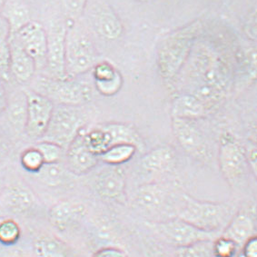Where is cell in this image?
<instances>
[{"label": "cell", "instance_id": "1", "mask_svg": "<svg viewBox=\"0 0 257 257\" xmlns=\"http://www.w3.org/2000/svg\"><path fill=\"white\" fill-rule=\"evenodd\" d=\"M183 69H186V93L209 110L219 104L228 90L232 71L228 59L218 49L196 41Z\"/></svg>", "mask_w": 257, "mask_h": 257}, {"label": "cell", "instance_id": "2", "mask_svg": "<svg viewBox=\"0 0 257 257\" xmlns=\"http://www.w3.org/2000/svg\"><path fill=\"white\" fill-rule=\"evenodd\" d=\"M202 31L203 23L195 19L163 38L157 49V67L164 81H176Z\"/></svg>", "mask_w": 257, "mask_h": 257}, {"label": "cell", "instance_id": "3", "mask_svg": "<svg viewBox=\"0 0 257 257\" xmlns=\"http://www.w3.org/2000/svg\"><path fill=\"white\" fill-rule=\"evenodd\" d=\"M234 214L233 206L229 204L197 200L183 194L176 217L206 232L221 233Z\"/></svg>", "mask_w": 257, "mask_h": 257}, {"label": "cell", "instance_id": "4", "mask_svg": "<svg viewBox=\"0 0 257 257\" xmlns=\"http://www.w3.org/2000/svg\"><path fill=\"white\" fill-rule=\"evenodd\" d=\"M98 63V54L92 39L75 21L67 22L66 39V76L76 78Z\"/></svg>", "mask_w": 257, "mask_h": 257}, {"label": "cell", "instance_id": "5", "mask_svg": "<svg viewBox=\"0 0 257 257\" xmlns=\"http://www.w3.org/2000/svg\"><path fill=\"white\" fill-rule=\"evenodd\" d=\"M32 80L31 89L48 97L54 105L82 106L90 102L93 96L90 85L75 78L57 79L47 75Z\"/></svg>", "mask_w": 257, "mask_h": 257}, {"label": "cell", "instance_id": "6", "mask_svg": "<svg viewBox=\"0 0 257 257\" xmlns=\"http://www.w3.org/2000/svg\"><path fill=\"white\" fill-rule=\"evenodd\" d=\"M86 123L87 115L82 106L55 105L48 127L40 140L57 144L67 149L85 128Z\"/></svg>", "mask_w": 257, "mask_h": 257}, {"label": "cell", "instance_id": "7", "mask_svg": "<svg viewBox=\"0 0 257 257\" xmlns=\"http://www.w3.org/2000/svg\"><path fill=\"white\" fill-rule=\"evenodd\" d=\"M148 225L164 242L177 248L201 241L214 240L221 234L201 230L179 217L160 222H151L148 223Z\"/></svg>", "mask_w": 257, "mask_h": 257}, {"label": "cell", "instance_id": "8", "mask_svg": "<svg viewBox=\"0 0 257 257\" xmlns=\"http://www.w3.org/2000/svg\"><path fill=\"white\" fill-rule=\"evenodd\" d=\"M219 167L224 179L233 188L241 187L246 181L250 168L246 151L228 135L221 139Z\"/></svg>", "mask_w": 257, "mask_h": 257}, {"label": "cell", "instance_id": "9", "mask_svg": "<svg viewBox=\"0 0 257 257\" xmlns=\"http://www.w3.org/2000/svg\"><path fill=\"white\" fill-rule=\"evenodd\" d=\"M27 101V120L25 132L29 138L40 140L46 132L55 105L48 97L27 88L23 90Z\"/></svg>", "mask_w": 257, "mask_h": 257}, {"label": "cell", "instance_id": "10", "mask_svg": "<svg viewBox=\"0 0 257 257\" xmlns=\"http://www.w3.org/2000/svg\"><path fill=\"white\" fill-rule=\"evenodd\" d=\"M85 12L95 33L107 41H114L122 36L124 26L114 9L105 1L87 3Z\"/></svg>", "mask_w": 257, "mask_h": 257}, {"label": "cell", "instance_id": "11", "mask_svg": "<svg viewBox=\"0 0 257 257\" xmlns=\"http://www.w3.org/2000/svg\"><path fill=\"white\" fill-rule=\"evenodd\" d=\"M67 22L56 20L50 24L47 30L48 50L47 64L48 76L64 79L66 76V39H67Z\"/></svg>", "mask_w": 257, "mask_h": 257}, {"label": "cell", "instance_id": "12", "mask_svg": "<svg viewBox=\"0 0 257 257\" xmlns=\"http://www.w3.org/2000/svg\"><path fill=\"white\" fill-rule=\"evenodd\" d=\"M172 128L177 142L186 153L203 162L209 161L208 145L195 120L172 117Z\"/></svg>", "mask_w": 257, "mask_h": 257}, {"label": "cell", "instance_id": "13", "mask_svg": "<svg viewBox=\"0 0 257 257\" xmlns=\"http://www.w3.org/2000/svg\"><path fill=\"white\" fill-rule=\"evenodd\" d=\"M106 166L95 176V192L103 199L124 204L126 202L125 172L121 166Z\"/></svg>", "mask_w": 257, "mask_h": 257}, {"label": "cell", "instance_id": "14", "mask_svg": "<svg viewBox=\"0 0 257 257\" xmlns=\"http://www.w3.org/2000/svg\"><path fill=\"white\" fill-rule=\"evenodd\" d=\"M14 36L19 39L25 51L35 61L37 70L46 68L48 37L43 25L31 20Z\"/></svg>", "mask_w": 257, "mask_h": 257}, {"label": "cell", "instance_id": "15", "mask_svg": "<svg viewBox=\"0 0 257 257\" xmlns=\"http://www.w3.org/2000/svg\"><path fill=\"white\" fill-rule=\"evenodd\" d=\"M82 130L68 148L66 149L65 158L67 169L73 175L81 176L92 171L99 161V157L87 148Z\"/></svg>", "mask_w": 257, "mask_h": 257}, {"label": "cell", "instance_id": "16", "mask_svg": "<svg viewBox=\"0 0 257 257\" xmlns=\"http://www.w3.org/2000/svg\"><path fill=\"white\" fill-rule=\"evenodd\" d=\"M10 74L19 84H26L32 81L37 71L33 59L25 51L14 35L10 37Z\"/></svg>", "mask_w": 257, "mask_h": 257}, {"label": "cell", "instance_id": "17", "mask_svg": "<svg viewBox=\"0 0 257 257\" xmlns=\"http://www.w3.org/2000/svg\"><path fill=\"white\" fill-rule=\"evenodd\" d=\"M86 213V206L81 203L61 201L50 208L48 220L52 226L59 232H65L79 223Z\"/></svg>", "mask_w": 257, "mask_h": 257}, {"label": "cell", "instance_id": "18", "mask_svg": "<svg viewBox=\"0 0 257 257\" xmlns=\"http://www.w3.org/2000/svg\"><path fill=\"white\" fill-rule=\"evenodd\" d=\"M175 149L170 146H160L147 153L140 160V166L149 175L160 176L171 172L176 166Z\"/></svg>", "mask_w": 257, "mask_h": 257}, {"label": "cell", "instance_id": "19", "mask_svg": "<svg viewBox=\"0 0 257 257\" xmlns=\"http://www.w3.org/2000/svg\"><path fill=\"white\" fill-rule=\"evenodd\" d=\"M167 186L160 183H148L138 188L135 203L138 208L148 213H156L162 209L168 199Z\"/></svg>", "mask_w": 257, "mask_h": 257}, {"label": "cell", "instance_id": "20", "mask_svg": "<svg viewBox=\"0 0 257 257\" xmlns=\"http://www.w3.org/2000/svg\"><path fill=\"white\" fill-rule=\"evenodd\" d=\"M221 235L233 240L239 247H242L248 239L256 235L255 219L252 214L245 211L236 212Z\"/></svg>", "mask_w": 257, "mask_h": 257}, {"label": "cell", "instance_id": "21", "mask_svg": "<svg viewBox=\"0 0 257 257\" xmlns=\"http://www.w3.org/2000/svg\"><path fill=\"white\" fill-rule=\"evenodd\" d=\"M92 70L95 88L101 95L111 96L119 92L123 86V76L111 63L98 62Z\"/></svg>", "mask_w": 257, "mask_h": 257}, {"label": "cell", "instance_id": "22", "mask_svg": "<svg viewBox=\"0 0 257 257\" xmlns=\"http://www.w3.org/2000/svg\"><path fill=\"white\" fill-rule=\"evenodd\" d=\"M0 17L9 25L10 35L18 33L32 20L31 10L25 0H5L0 10Z\"/></svg>", "mask_w": 257, "mask_h": 257}, {"label": "cell", "instance_id": "23", "mask_svg": "<svg viewBox=\"0 0 257 257\" xmlns=\"http://www.w3.org/2000/svg\"><path fill=\"white\" fill-rule=\"evenodd\" d=\"M209 112L197 97L186 92L176 95L172 102V117L195 120L204 117Z\"/></svg>", "mask_w": 257, "mask_h": 257}, {"label": "cell", "instance_id": "24", "mask_svg": "<svg viewBox=\"0 0 257 257\" xmlns=\"http://www.w3.org/2000/svg\"><path fill=\"white\" fill-rule=\"evenodd\" d=\"M7 206L16 214H26L36 205V196L29 186L16 184L6 191Z\"/></svg>", "mask_w": 257, "mask_h": 257}, {"label": "cell", "instance_id": "25", "mask_svg": "<svg viewBox=\"0 0 257 257\" xmlns=\"http://www.w3.org/2000/svg\"><path fill=\"white\" fill-rule=\"evenodd\" d=\"M102 126L109 135L112 146L128 143L133 144L138 149L143 148L142 138L132 125L124 123H107L102 124Z\"/></svg>", "mask_w": 257, "mask_h": 257}, {"label": "cell", "instance_id": "26", "mask_svg": "<svg viewBox=\"0 0 257 257\" xmlns=\"http://www.w3.org/2000/svg\"><path fill=\"white\" fill-rule=\"evenodd\" d=\"M36 257H68L69 248L66 243L52 235H41L34 242Z\"/></svg>", "mask_w": 257, "mask_h": 257}, {"label": "cell", "instance_id": "27", "mask_svg": "<svg viewBox=\"0 0 257 257\" xmlns=\"http://www.w3.org/2000/svg\"><path fill=\"white\" fill-rule=\"evenodd\" d=\"M38 179L50 187H58L67 184L70 175L67 167L63 166L61 162L45 163L41 169L36 174Z\"/></svg>", "mask_w": 257, "mask_h": 257}, {"label": "cell", "instance_id": "28", "mask_svg": "<svg viewBox=\"0 0 257 257\" xmlns=\"http://www.w3.org/2000/svg\"><path fill=\"white\" fill-rule=\"evenodd\" d=\"M138 148L133 144H116L99 156V160L108 166H122L133 158Z\"/></svg>", "mask_w": 257, "mask_h": 257}, {"label": "cell", "instance_id": "29", "mask_svg": "<svg viewBox=\"0 0 257 257\" xmlns=\"http://www.w3.org/2000/svg\"><path fill=\"white\" fill-rule=\"evenodd\" d=\"M10 31L9 25L0 17V79L11 81L10 74Z\"/></svg>", "mask_w": 257, "mask_h": 257}, {"label": "cell", "instance_id": "30", "mask_svg": "<svg viewBox=\"0 0 257 257\" xmlns=\"http://www.w3.org/2000/svg\"><path fill=\"white\" fill-rule=\"evenodd\" d=\"M83 137L87 148L96 156H100L112 146L109 135L100 125L95 126L88 131H83Z\"/></svg>", "mask_w": 257, "mask_h": 257}, {"label": "cell", "instance_id": "31", "mask_svg": "<svg viewBox=\"0 0 257 257\" xmlns=\"http://www.w3.org/2000/svg\"><path fill=\"white\" fill-rule=\"evenodd\" d=\"M5 112H8V117L10 124L14 127L15 130L20 132L25 131L27 120V101L24 92L21 97H15L13 102H10L9 99V104Z\"/></svg>", "mask_w": 257, "mask_h": 257}, {"label": "cell", "instance_id": "32", "mask_svg": "<svg viewBox=\"0 0 257 257\" xmlns=\"http://www.w3.org/2000/svg\"><path fill=\"white\" fill-rule=\"evenodd\" d=\"M213 241L206 240L178 247L176 257H215L213 250Z\"/></svg>", "mask_w": 257, "mask_h": 257}, {"label": "cell", "instance_id": "33", "mask_svg": "<svg viewBox=\"0 0 257 257\" xmlns=\"http://www.w3.org/2000/svg\"><path fill=\"white\" fill-rule=\"evenodd\" d=\"M44 164L43 157L36 147L25 149L20 155V165L29 173L37 174L43 167Z\"/></svg>", "mask_w": 257, "mask_h": 257}, {"label": "cell", "instance_id": "34", "mask_svg": "<svg viewBox=\"0 0 257 257\" xmlns=\"http://www.w3.org/2000/svg\"><path fill=\"white\" fill-rule=\"evenodd\" d=\"M21 237V228L13 219L0 221V243L10 246L19 242Z\"/></svg>", "mask_w": 257, "mask_h": 257}, {"label": "cell", "instance_id": "35", "mask_svg": "<svg viewBox=\"0 0 257 257\" xmlns=\"http://www.w3.org/2000/svg\"><path fill=\"white\" fill-rule=\"evenodd\" d=\"M35 147L41 153L45 163L61 162L65 157L66 149L57 144L40 140Z\"/></svg>", "mask_w": 257, "mask_h": 257}, {"label": "cell", "instance_id": "36", "mask_svg": "<svg viewBox=\"0 0 257 257\" xmlns=\"http://www.w3.org/2000/svg\"><path fill=\"white\" fill-rule=\"evenodd\" d=\"M238 247L233 240L221 234L213 241V250L215 257H235Z\"/></svg>", "mask_w": 257, "mask_h": 257}, {"label": "cell", "instance_id": "37", "mask_svg": "<svg viewBox=\"0 0 257 257\" xmlns=\"http://www.w3.org/2000/svg\"><path fill=\"white\" fill-rule=\"evenodd\" d=\"M89 0H63L65 11L68 17V20L75 21L85 13L86 6Z\"/></svg>", "mask_w": 257, "mask_h": 257}, {"label": "cell", "instance_id": "38", "mask_svg": "<svg viewBox=\"0 0 257 257\" xmlns=\"http://www.w3.org/2000/svg\"><path fill=\"white\" fill-rule=\"evenodd\" d=\"M142 253L143 257H171L160 245L149 242L143 243Z\"/></svg>", "mask_w": 257, "mask_h": 257}, {"label": "cell", "instance_id": "39", "mask_svg": "<svg viewBox=\"0 0 257 257\" xmlns=\"http://www.w3.org/2000/svg\"><path fill=\"white\" fill-rule=\"evenodd\" d=\"M92 257H128V254L122 248L105 246L95 251Z\"/></svg>", "mask_w": 257, "mask_h": 257}, {"label": "cell", "instance_id": "40", "mask_svg": "<svg viewBox=\"0 0 257 257\" xmlns=\"http://www.w3.org/2000/svg\"><path fill=\"white\" fill-rule=\"evenodd\" d=\"M242 253L245 257H257L256 235L248 239L242 245Z\"/></svg>", "mask_w": 257, "mask_h": 257}, {"label": "cell", "instance_id": "41", "mask_svg": "<svg viewBox=\"0 0 257 257\" xmlns=\"http://www.w3.org/2000/svg\"><path fill=\"white\" fill-rule=\"evenodd\" d=\"M9 104V96L6 90L5 82L0 79V114L4 113Z\"/></svg>", "mask_w": 257, "mask_h": 257}, {"label": "cell", "instance_id": "42", "mask_svg": "<svg viewBox=\"0 0 257 257\" xmlns=\"http://www.w3.org/2000/svg\"><path fill=\"white\" fill-rule=\"evenodd\" d=\"M247 29L249 31V36L252 38L255 39L256 36V19H255V13L253 12L251 18L249 19V24H247Z\"/></svg>", "mask_w": 257, "mask_h": 257}, {"label": "cell", "instance_id": "43", "mask_svg": "<svg viewBox=\"0 0 257 257\" xmlns=\"http://www.w3.org/2000/svg\"><path fill=\"white\" fill-rule=\"evenodd\" d=\"M8 152V148L5 143L0 139V160L5 157L6 154Z\"/></svg>", "mask_w": 257, "mask_h": 257}, {"label": "cell", "instance_id": "44", "mask_svg": "<svg viewBox=\"0 0 257 257\" xmlns=\"http://www.w3.org/2000/svg\"><path fill=\"white\" fill-rule=\"evenodd\" d=\"M1 257H24L23 254L19 251H12V252H7L3 256Z\"/></svg>", "mask_w": 257, "mask_h": 257}, {"label": "cell", "instance_id": "45", "mask_svg": "<svg viewBox=\"0 0 257 257\" xmlns=\"http://www.w3.org/2000/svg\"><path fill=\"white\" fill-rule=\"evenodd\" d=\"M136 1H138V2H140V3H148L149 1H151V0H136Z\"/></svg>", "mask_w": 257, "mask_h": 257}, {"label": "cell", "instance_id": "46", "mask_svg": "<svg viewBox=\"0 0 257 257\" xmlns=\"http://www.w3.org/2000/svg\"><path fill=\"white\" fill-rule=\"evenodd\" d=\"M4 2H5V0H0V10H1L2 6H3V4H4Z\"/></svg>", "mask_w": 257, "mask_h": 257}, {"label": "cell", "instance_id": "47", "mask_svg": "<svg viewBox=\"0 0 257 257\" xmlns=\"http://www.w3.org/2000/svg\"><path fill=\"white\" fill-rule=\"evenodd\" d=\"M2 189H3V187H2V183L0 181V194L2 193Z\"/></svg>", "mask_w": 257, "mask_h": 257}, {"label": "cell", "instance_id": "48", "mask_svg": "<svg viewBox=\"0 0 257 257\" xmlns=\"http://www.w3.org/2000/svg\"><path fill=\"white\" fill-rule=\"evenodd\" d=\"M237 257H245L244 256V255H243V253H242V252H240V253H239L238 255H237Z\"/></svg>", "mask_w": 257, "mask_h": 257}]
</instances>
